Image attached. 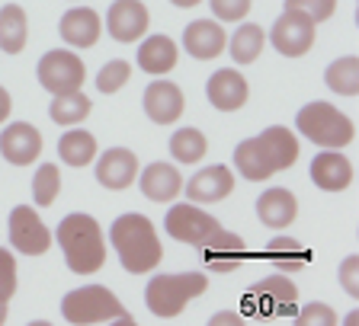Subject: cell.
Listing matches in <instances>:
<instances>
[{
    "instance_id": "7c38bea8",
    "label": "cell",
    "mask_w": 359,
    "mask_h": 326,
    "mask_svg": "<svg viewBox=\"0 0 359 326\" xmlns=\"http://www.w3.org/2000/svg\"><path fill=\"white\" fill-rule=\"evenodd\" d=\"M106 32L122 45L138 42L148 32V7L142 0H116L106 13Z\"/></svg>"
},
{
    "instance_id": "83f0119b",
    "label": "cell",
    "mask_w": 359,
    "mask_h": 326,
    "mask_svg": "<svg viewBox=\"0 0 359 326\" xmlns=\"http://www.w3.org/2000/svg\"><path fill=\"white\" fill-rule=\"evenodd\" d=\"M263 45H266V32H263L257 22H244L224 48L231 52V58L238 61V64H254V61L260 58Z\"/></svg>"
},
{
    "instance_id": "ffe728a7",
    "label": "cell",
    "mask_w": 359,
    "mask_h": 326,
    "mask_svg": "<svg viewBox=\"0 0 359 326\" xmlns=\"http://www.w3.org/2000/svg\"><path fill=\"white\" fill-rule=\"evenodd\" d=\"M231 189H234V173L228 166H222V163H215V166H205V170H199L189 179L187 195L196 205H212V201H222L224 195H231Z\"/></svg>"
},
{
    "instance_id": "8d00e7d4",
    "label": "cell",
    "mask_w": 359,
    "mask_h": 326,
    "mask_svg": "<svg viewBox=\"0 0 359 326\" xmlns=\"http://www.w3.org/2000/svg\"><path fill=\"white\" fill-rule=\"evenodd\" d=\"M218 22H241L250 13V0H209Z\"/></svg>"
},
{
    "instance_id": "9a60e30c",
    "label": "cell",
    "mask_w": 359,
    "mask_h": 326,
    "mask_svg": "<svg viewBox=\"0 0 359 326\" xmlns=\"http://www.w3.org/2000/svg\"><path fill=\"white\" fill-rule=\"evenodd\" d=\"M138 176V157L132 154L128 148H109L100 154L97 160V183L103 189H112V192H119V189H128Z\"/></svg>"
},
{
    "instance_id": "ee69618b",
    "label": "cell",
    "mask_w": 359,
    "mask_h": 326,
    "mask_svg": "<svg viewBox=\"0 0 359 326\" xmlns=\"http://www.w3.org/2000/svg\"><path fill=\"white\" fill-rule=\"evenodd\" d=\"M0 323H7V301H0Z\"/></svg>"
},
{
    "instance_id": "ac0fdd59",
    "label": "cell",
    "mask_w": 359,
    "mask_h": 326,
    "mask_svg": "<svg viewBox=\"0 0 359 326\" xmlns=\"http://www.w3.org/2000/svg\"><path fill=\"white\" fill-rule=\"evenodd\" d=\"M183 90L170 80H154L148 90H144V112H148V119L157 122V125H170L183 115Z\"/></svg>"
},
{
    "instance_id": "f1b7e54d",
    "label": "cell",
    "mask_w": 359,
    "mask_h": 326,
    "mask_svg": "<svg viewBox=\"0 0 359 326\" xmlns=\"http://www.w3.org/2000/svg\"><path fill=\"white\" fill-rule=\"evenodd\" d=\"M324 83H327L334 93H340V97H356L359 93V58H353V55L337 58L334 64L324 71Z\"/></svg>"
},
{
    "instance_id": "603a6c76",
    "label": "cell",
    "mask_w": 359,
    "mask_h": 326,
    "mask_svg": "<svg viewBox=\"0 0 359 326\" xmlns=\"http://www.w3.org/2000/svg\"><path fill=\"white\" fill-rule=\"evenodd\" d=\"M180 61V52H177V42L170 36H148L142 45H138V67L144 74H167L173 71Z\"/></svg>"
},
{
    "instance_id": "60d3db41",
    "label": "cell",
    "mask_w": 359,
    "mask_h": 326,
    "mask_svg": "<svg viewBox=\"0 0 359 326\" xmlns=\"http://www.w3.org/2000/svg\"><path fill=\"white\" fill-rule=\"evenodd\" d=\"M10 106H13V103H10V93H7L4 87H0V122H7V119H10Z\"/></svg>"
},
{
    "instance_id": "277c9868",
    "label": "cell",
    "mask_w": 359,
    "mask_h": 326,
    "mask_svg": "<svg viewBox=\"0 0 359 326\" xmlns=\"http://www.w3.org/2000/svg\"><path fill=\"white\" fill-rule=\"evenodd\" d=\"M61 313H65L67 323L74 326H90V323H106V320H116V323H135L132 313L119 304V297L112 295L103 285H83L74 288L71 295L61 301Z\"/></svg>"
},
{
    "instance_id": "74e56055",
    "label": "cell",
    "mask_w": 359,
    "mask_h": 326,
    "mask_svg": "<svg viewBox=\"0 0 359 326\" xmlns=\"http://www.w3.org/2000/svg\"><path fill=\"white\" fill-rule=\"evenodd\" d=\"M16 291V260L13 253L0 246V301H10Z\"/></svg>"
},
{
    "instance_id": "e575fe53",
    "label": "cell",
    "mask_w": 359,
    "mask_h": 326,
    "mask_svg": "<svg viewBox=\"0 0 359 326\" xmlns=\"http://www.w3.org/2000/svg\"><path fill=\"white\" fill-rule=\"evenodd\" d=\"M295 320L302 326H334L337 323V313L330 304H321V301H311L305 304L302 311H295Z\"/></svg>"
},
{
    "instance_id": "5b68a950",
    "label": "cell",
    "mask_w": 359,
    "mask_h": 326,
    "mask_svg": "<svg viewBox=\"0 0 359 326\" xmlns=\"http://www.w3.org/2000/svg\"><path fill=\"white\" fill-rule=\"evenodd\" d=\"M295 128H299L302 134H305L311 144H318V148H346V144L353 141V134H356V128H353V122L346 119L340 109H334L330 103H308L299 109V115H295Z\"/></svg>"
},
{
    "instance_id": "4fadbf2b",
    "label": "cell",
    "mask_w": 359,
    "mask_h": 326,
    "mask_svg": "<svg viewBox=\"0 0 359 326\" xmlns=\"http://www.w3.org/2000/svg\"><path fill=\"white\" fill-rule=\"evenodd\" d=\"M0 154H4L7 163H13V166L36 163L39 154H42V134H39V128L29 125V122L7 125L4 134H0Z\"/></svg>"
},
{
    "instance_id": "5bb4252c",
    "label": "cell",
    "mask_w": 359,
    "mask_h": 326,
    "mask_svg": "<svg viewBox=\"0 0 359 326\" xmlns=\"http://www.w3.org/2000/svg\"><path fill=\"white\" fill-rule=\"evenodd\" d=\"M254 141H257V150H260L263 163L269 166V173L289 170L292 163L299 160V141H295V134L283 125H269L266 132L257 134Z\"/></svg>"
},
{
    "instance_id": "8fae6325",
    "label": "cell",
    "mask_w": 359,
    "mask_h": 326,
    "mask_svg": "<svg viewBox=\"0 0 359 326\" xmlns=\"http://www.w3.org/2000/svg\"><path fill=\"white\" fill-rule=\"evenodd\" d=\"M199 253H202V262L209 272H222V275H231L238 272L241 266L247 262V246L238 234H228V230L218 227L209 240L199 243Z\"/></svg>"
},
{
    "instance_id": "9c48e42d",
    "label": "cell",
    "mask_w": 359,
    "mask_h": 326,
    "mask_svg": "<svg viewBox=\"0 0 359 326\" xmlns=\"http://www.w3.org/2000/svg\"><path fill=\"white\" fill-rule=\"evenodd\" d=\"M164 227L173 240H180V243L199 246L202 240H209L222 224H218L212 215H205L202 208H196V201H183V205H173L170 211H167Z\"/></svg>"
},
{
    "instance_id": "30bf717a",
    "label": "cell",
    "mask_w": 359,
    "mask_h": 326,
    "mask_svg": "<svg viewBox=\"0 0 359 326\" xmlns=\"http://www.w3.org/2000/svg\"><path fill=\"white\" fill-rule=\"evenodd\" d=\"M10 243L22 256H42L52 246V234L42 224V218L36 215V208L16 205L10 211Z\"/></svg>"
},
{
    "instance_id": "8992f818",
    "label": "cell",
    "mask_w": 359,
    "mask_h": 326,
    "mask_svg": "<svg viewBox=\"0 0 359 326\" xmlns=\"http://www.w3.org/2000/svg\"><path fill=\"white\" fill-rule=\"evenodd\" d=\"M247 304L260 317H295L299 311V288L283 272L266 275L247 291Z\"/></svg>"
},
{
    "instance_id": "7a4b0ae2",
    "label": "cell",
    "mask_w": 359,
    "mask_h": 326,
    "mask_svg": "<svg viewBox=\"0 0 359 326\" xmlns=\"http://www.w3.org/2000/svg\"><path fill=\"white\" fill-rule=\"evenodd\" d=\"M55 240H58L61 253H65V262L71 272L77 275H93L103 269L106 262V240L100 224L90 215H67L65 221L55 230Z\"/></svg>"
},
{
    "instance_id": "e0dca14e",
    "label": "cell",
    "mask_w": 359,
    "mask_h": 326,
    "mask_svg": "<svg viewBox=\"0 0 359 326\" xmlns=\"http://www.w3.org/2000/svg\"><path fill=\"white\" fill-rule=\"evenodd\" d=\"M311 183L324 192H344L353 183V163L346 160L340 150L324 148L321 154L311 160Z\"/></svg>"
},
{
    "instance_id": "836d02e7",
    "label": "cell",
    "mask_w": 359,
    "mask_h": 326,
    "mask_svg": "<svg viewBox=\"0 0 359 326\" xmlns=\"http://www.w3.org/2000/svg\"><path fill=\"white\" fill-rule=\"evenodd\" d=\"M128 77H132V64L122 58L109 61L106 67H100V74H97V93H119L122 87L128 83Z\"/></svg>"
},
{
    "instance_id": "3957f363",
    "label": "cell",
    "mask_w": 359,
    "mask_h": 326,
    "mask_svg": "<svg viewBox=\"0 0 359 326\" xmlns=\"http://www.w3.org/2000/svg\"><path fill=\"white\" fill-rule=\"evenodd\" d=\"M209 278L205 272H177V275H154L151 285L144 288V304L154 317L170 320L187 311L193 297L205 295Z\"/></svg>"
},
{
    "instance_id": "ba28073f",
    "label": "cell",
    "mask_w": 359,
    "mask_h": 326,
    "mask_svg": "<svg viewBox=\"0 0 359 326\" xmlns=\"http://www.w3.org/2000/svg\"><path fill=\"white\" fill-rule=\"evenodd\" d=\"M314 26L318 22L311 16L299 13V10H285L276 22H273V29H269V42L276 48L279 55L285 58H302V55L311 52L314 45Z\"/></svg>"
},
{
    "instance_id": "b9f144b4",
    "label": "cell",
    "mask_w": 359,
    "mask_h": 326,
    "mask_svg": "<svg viewBox=\"0 0 359 326\" xmlns=\"http://www.w3.org/2000/svg\"><path fill=\"white\" fill-rule=\"evenodd\" d=\"M170 3H173V7H183V10H187V7H196V3H202V0H170Z\"/></svg>"
},
{
    "instance_id": "1f68e13d",
    "label": "cell",
    "mask_w": 359,
    "mask_h": 326,
    "mask_svg": "<svg viewBox=\"0 0 359 326\" xmlns=\"http://www.w3.org/2000/svg\"><path fill=\"white\" fill-rule=\"evenodd\" d=\"M234 170H238L244 179H250V183H263V179L273 176V173H269V166L263 163L260 150H257L254 138H247V141L238 144V150H234Z\"/></svg>"
},
{
    "instance_id": "7402d4cb",
    "label": "cell",
    "mask_w": 359,
    "mask_h": 326,
    "mask_svg": "<svg viewBox=\"0 0 359 326\" xmlns=\"http://www.w3.org/2000/svg\"><path fill=\"white\" fill-rule=\"evenodd\" d=\"M299 215V201L289 189H266V192L257 199V218H260L266 227L283 230L289 227Z\"/></svg>"
},
{
    "instance_id": "ab89813d",
    "label": "cell",
    "mask_w": 359,
    "mask_h": 326,
    "mask_svg": "<svg viewBox=\"0 0 359 326\" xmlns=\"http://www.w3.org/2000/svg\"><path fill=\"white\" fill-rule=\"evenodd\" d=\"M241 320H244V317H241L238 311H222V313H215L209 323L212 326H241Z\"/></svg>"
},
{
    "instance_id": "6da1fadb",
    "label": "cell",
    "mask_w": 359,
    "mask_h": 326,
    "mask_svg": "<svg viewBox=\"0 0 359 326\" xmlns=\"http://www.w3.org/2000/svg\"><path fill=\"white\" fill-rule=\"evenodd\" d=\"M109 240L116 246V253H119V262L132 275L151 272L161 262V256H164L154 224L144 215H138V211H128V215L116 218L109 230Z\"/></svg>"
},
{
    "instance_id": "d6a6232c",
    "label": "cell",
    "mask_w": 359,
    "mask_h": 326,
    "mask_svg": "<svg viewBox=\"0 0 359 326\" xmlns=\"http://www.w3.org/2000/svg\"><path fill=\"white\" fill-rule=\"evenodd\" d=\"M58 192H61L58 166H55V163H42L36 170V176H32V201H36L39 208H48V205H55Z\"/></svg>"
},
{
    "instance_id": "f35d334b",
    "label": "cell",
    "mask_w": 359,
    "mask_h": 326,
    "mask_svg": "<svg viewBox=\"0 0 359 326\" xmlns=\"http://www.w3.org/2000/svg\"><path fill=\"white\" fill-rule=\"evenodd\" d=\"M340 285H344V291L350 297H359V256H346L344 262H340Z\"/></svg>"
},
{
    "instance_id": "cb8c5ba5",
    "label": "cell",
    "mask_w": 359,
    "mask_h": 326,
    "mask_svg": "<svg viewBox=\"0 0 359 326\" xmlns=\"http://www.w3.org/2000/svg\"><path fill=\"white\" fill-rule=\"evenodd\" d=\"M183 189V176L170 163H151L148 170H142V195L151 201H170Z\"/></svg>"
},
{
    "instance_id": "4dcf8cb0",
    "label": "cell",
    "mask_w": 359,
    "mask_h": 326,
    "mask_svg": "<svg viewBox=\"0 0 359 326\" xmlns=\"http://www.w3.org/2000/svg\"><path fill=\"white\" fill-rule=\"evenodd\" d=\"M209 150V141L199 128H180L170 138V154L177 163H199Z\"/></svg>"
},
{
    "instance_id": "d4e9b609",
    "label": "cell",
    "mask_w": 359,
    "mask_h": 326,
    "mask_svg": "<svg viewBox=\"0 0 359 326\" xmlns=\"http://www.w3.org/2000/svg\"><path fill=\"white\" fill-rule=\"evenodd\" d=\"M26 38H29V22H26V10L7 3L0 7V52L7 55H20L26 48Z\"/></svg>"
},
{
    "instance_id": "484cf974",
    "label": "cell",
    "mask_w": 359,
    "mask_h": 326,
    "mask_svg": "<svg viewBox=\"0 0 359 326\" xmlns=\"http://www.w3.org/2000/svg\"><path fill=\"white\" fill-rule=\"evenodd\" d=\"M266 260L276 272H299L305 269V262L311 260V253L292 237H273L266 243Z\"/></svg>"
},
{
    "instance_id": "f546056e",
    "label": "cell",
    "mask_w": 359,
    "mask_h": 326,
    "mask_svg": "<svg viewBox=\"0 0 359 326\" xmlns=\"http://www.w3.org/2000/svg\"><path fill=\"white\" fill-rule=\"evenodd\" d=\"M52 122L58 125H77L90 115V99L83 97L81 90H71V93H55L52 99Z\"/></svg>"
},
{
    "instance_id": "d6986e66",
    "label": "cell",
    "mask_w": 359,
    "mask_h": 326,
    "mask_svg": "<svg viewBox=\"0 0 359 326\" xmlns=\"http://www.w3.org/2000/svg\"><path fill=\"white\" fill-rule=\"evenodd\" d=\"M224 45H228V36H224L218 20H196V22H189L187 32H183V48L199 61L218 58V55L224 52Z\"/></svg>"
},
{
    "instance_id": "2e32d148",
    "label": "cell",
    "mask_w": 359,
    "mask_h": 326,
    "mask_svg": "<svg viewBox=\"0 0 359 326\" xmlns=\"http://www.w3.org/2000/svg\"><path fill=\"white\" fill-rule=\"evenodd\" d=\"M205 97H209V103L215 106V109L238 112L241 106L247 103V97H250V87H247V80H244L241 71L224 67V71H215V74L209 77V83H205Z\"/></svg>"
},
{
    "instance_id": "52a82bcc",
    "label": "cell",
    "mask_w": 359,
    "mask_h": 326,
    "mask_svg": "<svg viewBox=\"0 0 359 326\" xmlns=\"http://www.w3.org/2000/svg\"><path fill=\"white\" fill-rule=\"evenodd\" d=\"M83 61L77 58L71 48H55V52L42 55L39 61V83L48 93H71V90L83 87Z\"/></svg>"
},
{
    "instance_id": "4316f807",
    "label": "cell",
    "mask_w": 359,
    "mask_h": 326,
    "mask_svg": "<svg viewBox=\"0 0 359 326\" xmlns=\"http://www.w3.org/2000/svg\"><path fill=\"white\" fill-rule=\"evenodd\" d=\"M58 154L67 166H87L97 157V138L90 132H83V128H71V132L61 134Z\"/></svg>"
},
{
    "instance_id": "44dd1931",
    "label": "cell",
    "mask_w": 359,
    "mask_h": 326,
    "mask_svg": "<svg viewBox=\"0 0 359 326\" xmlns=\"http://www.w3.org/2000/svg\"><path fill=\"white\" fill-rule=\"evenodd\" d=\"M61 38H65L71 48H90V45L100 42V32H103V22L90 7H74L61 16L58 26Z\"/></svg>"
},
{
    "instance_id": "7bdbcfd3",
    "label": "cell",
    "mask_w": 359,
    "mask_h": 326,
    "mask_svg": "<svg viewBox=\"0 0 359 326\" xmlns=\"http://www.w3.org/2000/svg\"><path fill=\"white\" fill-rule=\"evenodd\" d=\"M344 323H346V326H359V311H350V313H346Z\"/></svg>"
},
{
    "instance_id": "d590c367",
    "label": "cell",
    "mask_w": 359,
    "mask_h": 326,
    "mask_svg": "<svg viewBox=\"0 0 359 326\" xmlns=\"http://www.w3.org/2000/svg\"><path fill=\"white\" fill-rule=\"evenodd\" d=\"M285 10H299V13L311 16L314 22H324L334 16L337 0H285Z\"/></svg>"
}]
</instances>
